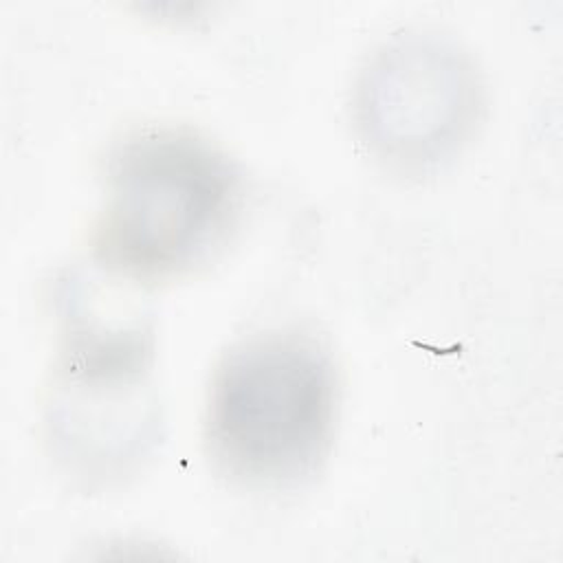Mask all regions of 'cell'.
Wrapping results in <instances>:
<instances>
[{
    "instance_id": "cell-2",
    "label": "cell",
    "mask_w": 563,
    "mask_h": 563,
    "mask_svg": "<svg viewBox=\"0 0 563 563\" xmlns=\"http://www.w3.org/2000/svg\"><path fill=\"white\" fill-rule=\"evenodd\" d=\"M336 407L328 352L308 334L266 332L218 363L207 402V444L231 482L279 490L323 464Z\"/></svg>"
},
{
    "instance_id": "cell-1",
    "label": "cell",
    "mask_w": 563,
    "mask_h": 563,
    "mask_svg": "<svg viewBox=\"0 0 563 563\" xmlns=\"http://www.w3.org/2000/svg\"><path fill=\"white\" fill-rule=\"evenodd\" d=\"M242 185L233 163L185 130H145L114 147L97 262L134 282H163L205 264L229 238Z\"/></svg>"
},
{
    "instance_id": "cell-3",
    "label": "cell",
    "mask_w": 563,
    "mask_h": 563,
    "mask_svg": "<svg viewBox=\"0 0 563 563\" xmlns=\"http://www.w3.org/2000/svg\"><path fill=\"white\" fill-rule=\"evenodd\" d=\"M484 110L479 73L455 42L402 33L365 64L354 90V123L385 167L420 176L449 163L475 134Z\"/></svg>"
}]
</instances>
